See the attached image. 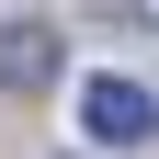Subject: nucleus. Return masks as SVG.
Segmentation results:
<instances>
[{"label": "nucleus", "mask_w": 159, "mask_h": 159, "mask_svg": "<svg viewBox=\"0 0 159 159\" xmlns=\"http://www.w3.org/2000/svg\"><path fill=\"white\" fill-rule=\"evenodd\" d=\"M80 125L102 136V148H136V136H159V91H136V80H91V91H80Z\"/></svg>", "instance_id": "nucleus-1"}, {"label": "nucleus", "mask_w": 159, "mask_h": 159, "mask_svg": "<svg viewBox=\"0 0 159 159\" xmlns=\"http://www.w3.org/2000/svg\"><path fill=\"white\" fill-rule=\"evenodd\" d=\"M57 80V23H0V91H46Z\"/></svg>", "instance_id": "nucleus-2"}]
</instances>
